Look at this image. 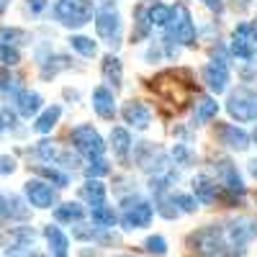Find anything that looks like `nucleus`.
<instances>
[{"label": "nucleus", "mask_w": 257, "mask_h": 257, "mask_svg": "<svg viewBox=\"0 0 257 257\" xmlns=\"http://www.w3.org/2000/svg\"><path fill=\"white\" fill-rule=\"evenodd\" d=\"M54 13L59 18V24L64 26H85L93 18V3L90 0H57Z\"/></svg>", "instance_id": "nucleus-1"}, {"label": "nucleus", "mask_w": 257, "mask_h": 257, "mask_svg": "<svg viewBox=\"0 0 257 257\" xmlns=\"http://www.w3.org/2000/svg\"><path fill=\"white\" fill-rule=\"evenodd\" d=\"M167 41H180V44H193L196 41V26L185 6H178L167 21Z\"/></svg>", "instance_id": "nucleus-2"}, {"label": "nucleus", "mask_w": 257, "mask_h": 257, "mask_svg": "<svg viewBox=\"0 0 257 257\" xmlns=\"http://www.w3.org/2000/svg\"><path fill=\"white\" fill-rule=\"evenodd\" d=\"M226 111L237 121H257V93L239 88L237 93H231L226 100Z\"/></svg>", "instance_id": "nucleus-3"}, {"label": "nucleus", "mask_w": 257, "mask_h": 257, "mask_svg": "<svg viewBox=\"0 0 257 257\" xmlns=\"http://www.w3.org/2000/svg\"><path fill=\"white\" fill-rule=\"evenodd\" d=\"M72 144L77 147V152L80 155H85V157H100L103 155V149H105V144H103V139H100V134L95 132L93 126H77L75 132H72Z\"/></svg>", "instance_id": "nucleus-4"}, {"label": "nucleus", "mask_w": 257, "mask_h": 257, "mask_svg": "<svg viewBox=\"0 0 257 257\" xmlns=\"http://www.w3.org/2000/svg\"><path fill=\"white\" fill-rule=\"evenodd\" d=\"M257 52V34L254 24H239L231 34V54L239 59H252Z\"/></svg>", "instance_id": "nucleus-5"}, {"label": "nucleus", "mask_w": 257, "mask_h": 257, "mask_svg": "<svg viewBox=\"0 0 257 257\" xmlns=\"http://www.w3.org/2000/svg\"><path fill=\"white\" fill-rule=\"evenodd\" d=\"M95 29H98V36L105 39V44H111V47H118L121 44V18H118V13L113 8L98 11Z\"/></svg>", "instance_id": "nucleus-6"}, {"label": "nucleus", "mask_w": 257, "mask_h": 257, "mask_svg": "<svg viewBox=\"0 0 257 257\" xmlns=\"http://www.w3.org/2000/svg\"><path fill=\"white\" fill-rule=\"evenodd\" d=\"M152 206H149L147 201L142 198H132V201H126L123 206V216H121V224L123 229H142L147 226L149 221H152Z\"/></svg>", "instance_id": "nucleus-7"}, {"label": "nucleus", "mask_w": 257, "mask_h": 257, "mask_svg": "<svg viewBox=\"0 0 257 257\" xmlns=\"http://www.w3.org/2000/svg\"><path fill=\"white\" fill-rule=\"evenodd\" d=\"M190 244H193V249H198L201 254H216V252L224 249V234L216 226H206V229L193 234Z\"/></svg>", "instance_id": "nucleus-8"}, {"label": "nucleus", "mask_w": 257, "mask_h": 257, "mask_svg": "<svg viewBox=\"0 0 257 257\" xmlns=\"http://www.w3.org/2000/svg\"><path fill=\"white\" fill-rule=\"evenodd\" d=\"M26 198L36 208H49L57 201V193L52 190V185L41 183V180H29L26 183Z\"/></svg>", "instance_id": "nucleus-9"}, {"label": "nucleus", "mask_w": 257, "mask_h": 257, "mask_svg": "<svg viewBox=\"0 0 257 257\" xmlns=\"http://www.w3.org/2000/svg\"><path fill=\"white\" fill-rule=\"evenodd\" d=\"M203 82L208 85V90L213 93H224L226 90V82H229V70H226V64L224 62H211L206 64V70H203Z\"/></svg>", "instance_id": "nucleus-10"}, {"label": "nucleus", "mask_w": 257, "mask_h": 257, "mask_svg": "<svg viewBox=\"0 0 257 257\" xmlns=\"http://www.w3.org/2000/svg\"><path fill=\"white\" fill-rule=\"evenodd\" d=\"M123 121L132 123L134 128H147L152 123V113H149V108L142 100H132L123 105Z\"/></svg>", "instance_id": "nucleus-11"}, {"label": "nucleus", "mask_w": 257, "mask_h": 257, "mask_svg": "<svg viewBox=\"0 0 257 257\" xmlns=\"http://www.w3.org/2000/svg\"><path fill=\"white\" fill-rule=\"evenodd\" d=\"M216 170H219V178L224 180V185L234 193V196H244V183H242V178L237 173V167H234L229 160H219Z\"/></svg>", "instance_id": "nucleus-12"}, {"label": "nucleus", "mask_w": 257, "mask_h": 257, "mask_svg": "<svg viewBox=\"0 0 257 257\" xmlns=\"http://www.w3.org/2000/svg\"><path fill=\"white\" fill-rule=\"evenodd\" d=\"M219 139H221V144H226L229 149H237V152H244V149L249 147V137L242 132V128L231 126V123L219 126Z\"/></svg>", "instance_id": "nucleus-13"}, {"label": "nucleus", "mask_w": 257, "mask_h": 257, "mask_svg": "<svg viewBox=\"0 0 257 257\" xmlns=\"http://www.w3.org/2000/svg\"><path fill=\"white\" fill-rule=\"evenodd\" d=\"M254 234H257V229H254V224H252L249 219H237V221L229 224L226 239H229L231 244H244V242H249V239L254 237Z\"/></svg>", "instance_id": "nucleus-14"}, {"label": "nucleus", "mask_w": 257, "mask_h": 257, "mask_svg": "<svg viewBox=\"0 0 257 257\" xmlns=\"http://www.w3.org/2000/svg\"><path fill=\"white\" fill-rule=\"evenodd\" d=\"M93 108L100 118H113L116 116V100H113V93L108 88H98L93 93Z\"/></svg>", "instance_id": "nucleus-15"}, {"label": "nucleus", "mask_w": 257, "mask_h": 257, "mask_svg": "<svg viewBox=\"0 0 257 257\" xmlns=\"http://www.w3.org/2000/svg\"><path fill=\"white\" fill-rule=\"evenodd\" d=\"M16 105H18V113L21 116H34L39 108H41V95L39 93H31V90H18L16 93Z\"/></svg>", "instance_id": "nucleus-16"}, {"label": "nucleus", "mask_w": 257, "mask_h": 257, "mask_svg": "<svg viewBox=\"0 0 257 257\" xmlns=\"http://www.w3.org/2000/svg\"><path fill=\"white\" fill-rule=\"evenodd\" d=\"M44 234H47V242H49V249H52V254L54 257H67V252H70V242H67V237L57 229V226H47L44 229Z\"/></svg>", "instance_id": "nucleus-17"}, {"label": "nucleus", "mask_w": 257, "mask_h": 257, "mask_svg": "<svg viewBox=\"0 0 257 257\" xmlns=\"http://www.w3.org/2000/svg\"><path fill=\"white\" fill-rule=\"evenodd\" d=\"M193 193H196L203 203H211L216 198V183L208 175H198V178H193Z\"/></svg>", "instance_id": "nucleus-18"}, {"label": "nucleus", "mask_w": 257, "mask_h": 257, "mask_svg": "<svg viewBox=\"0 0 257 257\" xmlns=\"http://www.w3.org/2000/svg\"><path fill=\"white\" fill-rule=\"evenodd\" d=\"M59 116H62V108H59V105H49V108L36 118V123H34V126H36V132H39V134H49L52 128L57 126Z\"/></svg>", "instance_id": "nucleus-19"}, {"label": "nucleus", "mask_w": 257, "mask_h": 257, "mask_svg": "<svg viewBox=\"0 0 257 257\" xmlns=\"http://www.w3.org/2000/svg\"><path fill=\"white\" fill-rule=\"evenodd\" d=\"M216 111H219V103L216 100L201 98L196 103V111H193V121H196V123H206V121H211L213 116H216Z\"/></svg>", "instance_id": "nucleus-20"}, {"label": "nucleus", "mask_w": 257, "mask_h": 257, "mask_svg": "<svg viewBox=\"0 0 257 257\" xmlns=\"http://www.w3.org/2000/svg\"><path fill=\"white\" fill-rule=\"evenodd\" d=\"M80 196L88 201L90 206H100V203L105 201V188H103V183H98V180H88V183L82 185Z\"/></svg>", "instance_id": "nucleus-21"}, {"label": "nucleus", "mask_w": 257, "mask_h": 257, "mask_svg": "<svg viewBox=\"0 0 257 257\" xmlns=\"http://www.w3.org/2000/svg\"><path fill=\"white\" fill-rule=\"evenodd\" d=\"M103 77H105V82H111L113 88H118V85H121L123 70H121L118 57H105L103 59Z\"/></svg>", "instance_id": "nucleus-22"}, {"label": "nucleus", "mask_w": 257, "mask_h": 257, "mask_svg": "<svg viewBox=\"0 0 257 257\" xmlns=\"http://www.w3.org/2000/svg\"><path fill=\"white\" fill-rule=\"evenodd\" d=\"M111 147H113V152L121 160L128 155V149H132V137H128L126 128H113V132H111Z\"/></svg>", "instance_id": "nucleus-23"}, {"label": "nucleus", "mask_w": 257, "mask_h": 257, "mask_svg": "<svg viewBox=\"0 0 257 257\" xmlns=\"http://www.w3.org/2000/svg\"><path fill=\"white\" fill-rule=\"evenodd\" d=\"M85 216V211L80 203H62L54 208V219L57 221H80Z\"/></svg>", "instance_id": "nucleus-24"}, {"label": "nucleus", "mask_w": 257, "mask_h": 257, "mask_svg": "<svg viewBox=\"0 0 257 257\" xmlns=\"http://www.w3.org/2000/svg\"><path fill=\"white\" fill-rule=\"evenodd\" d=\"M90 219H93V224H95V226L108 229V226H113V224H116V213H113L108 206H105V203H100V206H93Z\"/></svg>", "instance_id": "nucleus-25"}, {"label": "nucleus", "mask_w": 257, "mask_h": 257, "mask_svg": "<svg viewBox=\"0 0 257 257\" xmlns=\"http://www.w3.org/2000/svg\"><path fill=\"white\" fill-rule=\"evenodd\" d=\"M170 16H173V8H167L162 3H157V6H152L147 11V18H149V24H152V26H167Z\"/></svg>", "instance_id": "nucleus-26"}, {"label": "nucleus", "mask_w": 257, "mask_h": 257, "mask_svg": "<svg viewBox=\"0 0 257 257\" xmlns=\"http://www.w3.org/2000/svg\"><path fill=\"white\" fill-rule=\"evenodd\" d=\"M21 88V80L11 70H0V95H16Z\"/></svg>", "instance_id": "nucleus-27"}, {"label": "nucleus", "mask_w": 257, "mask_h": 257, "mask_svg": "<svg viewBox=\"0 0 257 257\" xmlns=\"http://www.w3.org/2000/svg\"><path fill=\"white\" fill-rule=\"evenodd\" d=\"M70 44H72V49L80 52L82 57H95V52H98L95 41L88 39V36H72V39H70Z\"/></svg>", "instance_id": "nucleus-28"}, {"label": "nucleus", "mask_w": 257, "mask_h": 257, "mask_svg": "<svg viewBox=\"0 0 257 257\" xmlns=\"http://www.w3.org/2000/svg\"><path fill=\"white\" fill-rule=\"evenodd\" d=\"M144 247H147V252H152V254H157V257L167 254V242H165V237H149V239L144 242Z\"/></svg>", "instance_id": "nucleus-29"}, {"label": "nucleus", "mask_w": 257, "mask_h": 257, "mask_svg": "<svg viewBox=\"0 0 257 257\" xmlns=\"http://www.w3.org/2000/svg\"><path fill=\"white\" fill-rule=\"evenodd\" d=\"M0 62H6V64H18V62H21L18 49H13L11 44H6V41H0Z\"/></svg>", "instance_id": "nucleus-30"}, {"label": "nucleus", "mask_w": 257, "mask_h": 257, "mask_svg": "<svg viewBox=\"0 0 257 257\" xmlns=\"http://www.w3.org/2000/svg\"><path fill=\"white\" fill-rule=\"evenodd\" d=\"M6 213H11V216H16V219H26V216H29V211L24 208L21 198H16V196L6 203Z\"/></svg>", "instance_id": "nucleus-31"}, {"label": "nucleus", "mask_w": 257, "mask_h": 257, "mask_svg": "<svg viewBox=\"0 0 257 257\" xmlns=\"http://www.w3.org/2000/svg\"><path fill=\"white\" fill-rule=\"evenodd\" d=\"M41 170V175H47L52 183H57L59 188H64V185H67L70 183V178L67 175H64V173H59V170H54V167H39Z\"/></svg>", "instance_id": "nucleus-32"}, {"label": "nucleus", "mask_w": 257, "mask_h": 257, "mask_svg": "<svg viewBox=\"0 0 257 257\" xmlns=\"http://www.w3.org/2000/svg\"><path fill=\"white\" fill-rule=\"evenodd\" d=\"M54 62H57V64H44V70H41V75H44V77H49V75H57L59 70L70 67V59H67V57H54Z\"/></svg>", "instance_id": "nucleus-33"}, {"label": "nucleus", "mask_w": 257, "mask_h": 257, "mask_svg": "<svg viewBox=\"0 0 257 257\" xmlns=\"http://www.w3.org/2000/svg\"><path fill=\"white\" fill-rule=\"evenodd\" d=\"M16 123H18V118L11 108H6L0 113V132H11V128H16Z\"/></svg>", "instance_id": "nucleus-34"}, {"label": "nucleus", "mask_w": 257, "mask_h": 257, "mask_svg": "<svg viewBox=\"0 0 257 257\" xmlns=\"http://www.w3.org/2000/svg\"><path fill=\"white\" fill-rule=\"evenodd\" d=\"M173 203H178L180 206V211H185V213H193L198 206H196V198H190V196H173Z\"/></svg>", "instance_id": "nucleus-35"}, {"label": "nucleus", "mask_w": 257, "mask_h": 257, "mask_svg": "<svg viewBox=\"0 0 257 257\" xmlns=\"http://www.w3.org/2000/svg\"><path fill=\"white\" fill-rule=\"evenodd\" d=\"M39 155L44 157V160H54L57 162V155H59V149L52 144V142H41L39 144Z\"/></svg>", "instance_id": "nucleus-36"}, {"label": "nucleus", "mask_w": 257, "mask_h": 257, "mask_svg": "<svg viewBox=\"0 0 257 257\" xmlns=\"http://www.w3.org/2000/svg\"><path fill=\"white\" fill-rule=\"evenodd\" d=\"M173 206H175V203H173V198H170V201H165V198H162V201L157 203V211L162 213L165 219H175V216H178V208H173Z\"/></svg>", "instance_id": "nucleus-37"}, {"label": "nucleus", "mask_w": 257, "mask_h": 257, "mask_svg": "<svg viewBox=\"0 0 257 257\" xmlns=\"http://www.w3.org/2000/svg\"><path fill=\"white\" fill-rule=\"evenodd\" d=\"M108 173V162H103V160H95V162H90V167H88V175L90 178H100V175H105Z\"/></svg>", "instance_id": "nucleus-38"}, {"label": "nucleus", "mask_w": 257, "mask_h": 257, "mask_svg": "<svg viewBox=\"0 0 257 257\" xmlns=\"http://www.w3.org/2000/svg\"><path fill=\"white\" fill-rule=\"evenodd\" d=\"M8 39H18V44H26V41H29V34L18 31V29H3V41H8Z\"/></svg>", "instance_id": "nucleus-39"}, {"label": "nucleus", "mask_w": 257, "mask_h": 257, "mask_svg": "<svg viewBox=\"0 0 257 257\" xmlns=\"http://www.w3.org/2000/svg\"><path fill=\"white\" fill-rule=\"evenodd\" d=\"M13 170H16V160L13 157H0V175H11L13 173Z\"/></svg>", "instance_id": "nucleus-40"}, {"label": "nucleus", "mask_w": 257, "mask_h": 257, "mask_svg": "<svg viewBox=\"0 0 257 257\" xmlns=\"http://www.w3.org/2000/svg\"><path fill=\"white\" fill-rule=\"evenodd\" d=\"M173 157H175V160H180V162H183V167L190 162V152H188V149H185L183 144H178V147L173 149Z\"/></svg>", "instance_id": "nucleus-41"}, {"label": "nucleus", "mask_w": 257, "mask_h": 257, "mask_svg": "<svg viewBox=\"0 0 257 257\" xmlns=\"http://www.w3.org/2000/svg\"><path fill=\"white\" fill-rule=\"evenodd\" d=\"M47 3H44V0H29V11H34V13H39L41 8H44Z\"/></svg>", "instance_id": "nucleus-42"}, {"label": "nucleus", "mask_w": 257, "mask_h": 257, "mask_svg": "<svg viewBox=\"0 0 257 257\" xmlns=\"http://www.w3.org/2000/svg\"><path fill=\"white\" fill-rule=\"evenodd\" d=\"M203 3H206L208 8H219V6H221V0H203Z\"/></svg>", "instance_id": "nucleus-43"}, {"label": "nucleus", "mask_w": 257, "mask_h": 257, "mask_svg": "<svg viewBox=\"0 0 257 257\" xmlns=\"http://www.w3.org/2000/svg\"><path fill=\"white\" fill-rule=\"evenodd\" d=\"M11 6V0H0V16H3L6 13V8Z\"/></svg>", "instance_id": "nucleus-44"}, {"label": "nucleus", "mask_w": 257, "mask_h": 257, "mask_svg": "<svg viewBox=\"0 0 257 257\" xmlns=\"http://www.w3.org/2000/svg\"><path fill=\"white\" fill-rule=\"evenodd\" d=\"M0 216H6V198L0 196Z\"/></svg>", "instance_id": "nucleus-45"}, {"label": "nucleus", "mask_w": 257, "mask_h": 257, "mask_svg": "<svg viewBox=\"0 0 257 257\" xmlns=\"http://www.w3.org/2000/svg\"><path fill=\"white\" fill-rule=\"evenodd\" d=\"M252 173H254V178H257V162H252Z\"/></svg>", "instance_id": "nucleus-46"}, {"label": "nucleus", "mask_w": 257, "mask_h": 257, "mask_svg": "<svg viewBox=\"0 0 257 257\" xmlns=\"http://www.w3.org/2000/svg\"><path fill=\"white\" fill-rule=\"evenodd\" d=\"M26 257H44V254H34V252H31V254H26Z\"/></svg>", "instance_id": "nucleus-47"}, {"label": "nucleus", "mask_w": 257, "mask_h": 257, "mask_svg": "<svg viewBox=\"0 0 257 257\" xmlns=\"http://www.w3.org/2000/svg\"><path fill=\"white\" fill-rule=\"evenodd\" d=\"M254 139H257V132H254Z\"/></svg>", "instance_id": "nucleus-48"}]
</instances>
